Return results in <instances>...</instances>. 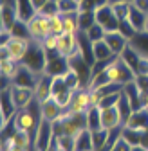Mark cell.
Segmentation results:
<instances>
[{
    "mask_svg": "<svg viewBox=\"0 0 148 151\" xmlns=\"http://www.w3.org/2000/svg\"><path fill=\"white\" fill-rule=\"evenodd\" d=\"M52 126H54V133H65L70 137H76L80 131L87 128V113H70L65 110L63 115Z\"/></svg>",
    "mask_w": 148,
    "mask_h": 151,
    "instance_id": "cell-1",
    "label": "cell"
},
{
    "mask_svg": "<svg viewBox=\"0 0 148 151\" xmlns=\"http://www.w3.org/2000/svg\"><path fill=\"white\" fill-rule=\"evenodd\" d=\"M47 60H49V52L42 47V43L31 42V47H29L27 54L24 56V60L20 63H24L27 68L34 70L36 74H44L45 67H47Z\"/></svg>",
    "mask_w": 148,
    "mask_h": 151,
    "instance_id": "cell-2",
    "label": "cell"
},
{
    "mask_svg": "<svg viewBox=\"0 0 148 151\" xmlns=\"http://www.w3.org/2000/svg\"><path fill=\"white\" fill-rule=\"evenodd\" d=\"M27 32L33 42H42L44 38L52 34L51 32V18L42 13H36L31 20H27Z\"/></svg>",
    "mask_w": 148,
    "mask_h": 151,
    "instance_id": "cell-3",
    "label": "cell"
},
{
    "mask_svg": "<svg viewBox=\"0 0 148 151\" xmlns=\"http://www.w3.org/2000/svg\"><path fill=\"white\" fill-rule=\"evenodd\" d=\"M72 96H74V90L69 88V85L65 83V78L63 74L60 76H52V86H51V97L56 101L60 106H63L65 110L69 108L70 101H72Z\"/></svg>",
    "mask_w": 148,
    "mask_h": 151,
    "instance_id": "cell-4",
    "label": "cell"
},
{
    "mask_svg": "<svg viewBox=\"0 0 148 151\" xmlns=\"http://www.w3.org/2000/svg\"><path fill=\"white\" fill-rule=\"evenodd\" d=\"M94 14H96V24H99L107 32L108 31H118L119 29V18L116 16L112 6L108 2L107 4H99L94 7Z\"/></svg>",
    "mask_w": 148,
    "mask_h": 151,
    "instance_id": "cell-5",
    "label": "cell"
},
{
    "mask_svg": "<svg viewBox=\"0 0 148 151\" xmlns=\"http://www.w3.org/2000/svg\"><path fill=\"white\" fill-rule=\"evenodd\" d=\"M7 90H9V96H11V99H13V103H15V106H16L18 110L27 108V106L36 99L34 88H31V86H20V85L11 83V85L7 86Z\"/></svg>",
    "mask_w": 148,
    "mask_h": 151,
    "instance_id": "cell-6",
    "label": "cell"
},
{
    "mask_svg": "<svg viewBox=\"0 0 148 151\" xmlns=\"http://www.w3.org/2000/svg\"><path fill=\"white\" fill-rule=\"evenodd\" d=\"M31 42H33L31 38L11 34V38L7 40V43H2V45H7V50H9L11 60H15V61H22L24 56H25L27 50H29V47H31Z\"/></svg>",
    "mask_w": 148,
    "mask_h": 151,
    "instance_id": "cell-7",
    "label": "cell"
},
{
    "mask_svg": "<svg viewBox=\"0 0 148 151\" xmlns=\"http://www.w3.org/2000/svg\"><path fill=\"white\" fill-rule=\"evenodd\" d=\"M54 139V126L52 122L42 119V122L36 128V133H34V147L40 149V151H47L51 142Z\"/></svg>",
    "mask_w": 148,
    "mask_h": 151,
    "instance_id": "cell-8",
    "label": "cell"
},
{
    "mask_svg": "<svg viewBox=\"0 0 148 151\" xmlns=\"http://www.w3.org/2000/svg\"><path fill=\"white\" fill-rule=\"evenodd\" d=\"M90 90L87 86L80 88L74 92V96H72V101L67 108V111L70 113H87V110L90 108Z\"/></svg>",
    "mask_w": 148,
    "mask_h": 151,
    "instance_id": "cell-9",
    "label": "cell"
},
{
    "mask_svg": "<svg viewBox=\"0 0 148 151\" xmlns=\"http://www.w3.org/2000/svg\"><path fill=\"white\" fill-rule=\"evenodd\" d=\"M80 50V45H78V34H60L58 36V54L63 56V58H70V56H74Z\"/></svg>",
    "mask_w": 148,
    "mask_h": 151,
    "instance_id": "cell-10",
    "label": "cell"
},
{
    "mask_svg": "<svg viewBox=\"0 0 148 151\" xmlns=\"http://www.w3.org/2000/svg\"><path fill=\"white\" fill-rule=\"evenodd\" d=\"M42 74H36L34 70L27 68L24 63H20V67H18L16 74H15V78H13V83L15 85H20V86H31L34 88L36 83H38V78H40Z\"/></svg>",
    "mask_w": 148,
    "mask_h": 151,
    "instance_id": "cell-11",
    "label": "cell"
},
{
    "mask_svg": "<svg viewBox=\"0 0 148 151\" xmlns=\"http://www.w3.org/2000/svg\"><path fill=\"white\" fill-rule=\"evenodd\" d=\"M0 31H11V27L16 24L18 18V11H16V6L15 4H9V2H2L0 6Z\"/></svg>",
    "mask_w": 148,
    "mask_h": 151,
    "instance_id": "cell-12",
    "label": "cell"
},
{
    "mask_svg": "<svg viewBox=\"0 0 148 151\" xmlns=\"http://www.w3.org/2000/svg\"><path fill=\"white\" fill-rule=\"evenodd\" d=\"M16 111H18V108L15 106V103H13V99L9 96V90L2 88V129L11 126Z\"/></svg>",
    "mask_w": 148,
    "mask_h": 151,
    "instance_id": "cell-13",
    "label": "cell"
},
{
    "mask_svg": "<svg viewBox=\"0 0 148 151\" xmlns=\"http://www.w3.org/2000/svg\"><path fill=\"white\" fill-rule=\"evenodd\" d=\"M101 124L105 129H114L118 126H123V119H121V113L118 104L116 106H107L101 108Z\"/></svg>",
    "mask_w": 148,
    "mask_h": 151,
    "instance_id": "cell-14",
    "label": "cell"
},
{
    "mask_svg": "<svg viewBox=\"0 0 148 151\" xmlns=\"http://www.w3.org/2000/svg\"><path fill=\"white\" fill-rule=\"evenodd\" d=\"M123 93L128 97V101H130V104L134 106V110H137V108H141V106H143L144 92H143V88L139 86L137 79L128 81L126 85H123Z\"/></svg>",
    "mask_w": 148,
    "mask_h": 151,
    "instance_id": "cell-15",
    "label": "cell"
},
{
    "mask_svg": "<svg viewBox=\"0 0 148 151\" xmlns=\"http://www.w3.org/2000/svg\"><path fill=\"white\" fill-rule=\"evenodd\" d=\"M125 128L146 131V129H148V110L143 108V106L137 108V110H134L132 115L128 117V121L125 122Z\"/></svg>",
    "mask_w": 148,
    "mask_h": 151,
    "instance_id": "cell-16",
    "label": "cell"
},
{
    "mask_svg": "<svg viewBox=\"0 0 148 151\" xmlns=\"http://www.w3.org/2000/svg\"><path fill=\"white\" fill-rule=\"evenodd\" d=\"M105 42L108 43V47L112 49V52L116 54V56H121V52L128 47V38L126 36H123L119 31H108L107 34H105Z\"/></svg>",
    "mask_w": 148,
    "mask_h": 151,
    "instance_id": "cell-17",
    "label": "cell"
},
{
    "mask_svg": "<svg viewBox=\"0 0 148 151\" xmlns=\"http://www.w3.org/2000/svg\"><path fill=\"white\" fill-rule=\"evenodd\" d=\"M63 111H65V108L63 106H60L56 101H54L52 97H49L47 101H44L42 103V117L45 119V121H49V122H56L62 115H63Z\"/></svg>",
    "mask_w": 148,
    "mask_h": 151,
    "instance_id": "cell-18",
    "label": "cell"
},
{
    "mask_svg": "<svg viewBox=\"0 0 148 151\" xmlns=\"http://www.w3.org/2000/svg\"><path fill=\"white\" fill-rule=\"evenodd\" d=\"M67 68H69L67 58L60 56L58 52H51V54H49L47 67H45V72H47V74H51V76H60V74H65Z\"/></svg>",
    "mask_w": 148,
    "mask_h": 151,
    "instance_id": "cell-19",
    "label": "cell"
},
{
    "mask_svg": "<svg viewBox=\"0 0 148 151\" xmlns=\"http://www.w3.org/2000/svg\"><path fill=\"white\" fill-rule=\"evenodd\" d=\"M20 67V61H15L11 58L0 60V74H2V88H7L13 83V78Z\"/></svg>",
    "mask_w": 148,
    "mask_h": 151,
    "instance_id": "cell-20",
    "label": "cell"
},
{
    "mask_svg": "<svg viewBox=\"0 0 148 151\" xmlns=\"http://www.w3.org/2000/svg\"><path fill=\"white\" fill-rule=\"evenodd\" d=\"M51 86H52V76L44 72L40 78H38V83L34 86V93H36V99L40 103L47 101L51 97Z\"/></svg>",
    "mask_w": 148,
    "mask_h": 151,
    "instance_id": "cell-21",
    "label": "cell"
},
{
    "mask_svg": "<svg viewBox=\"0 0 148 151\" xmlns=\"http://www.w3.org/2000/svg\"><path fill=\"white\" fill-rule=\"evenodd\" d=\"M119 58H121V60H123V61H125L128 67H130V68H132L136 74L139 72V65H141L143 56H141V54H139V52H137V50H136L132 45H130V43H128V47H126V49L121 52V56H119Z\"/></svg>",
    "mask_w": 148,
    "mask_h": 151,
    "instance_id": "cell-22",
    "label": "cell"
},
{
    "mask_svg": "<svg viewBox=\"0 0 148 151\" xmlns=\"http://www.w3.org/2000/svg\"><path fill=\"white\" fill-rule=\"evenodd\" d=\"M92 49H94V58H96V61H110V60L116 58V54L112 52V49L108 47V43L105 42V38L92 43Z\"/></svg>",
    "mask_w": 148,
    "mask_h": 151,
    "instance_id": "cell-23",
    "label": "cell"
},
{
    "mask_svg": "<svg viewBox=\"0 0 148 151\" xmlns=\"http://www.w3.org/2000/svg\"><path fill=\"white\" fill-rule=\"evenodd\" d=\"M146 18H148V14H146L144 11L137 9L134 4H130V11H128V22L136 27L137 32H143V31L146 29Z\"/></svg>",
    "mask_w": 148,
    "mask_h": 151,
    "instance_id": "cell-24",
    "label": "cell"
},
{
    "mask_svg": "<svg viewBox=\"0 0 148 151\" xmlns=\"http://www.w3.org/2000/svg\"><path fill=\"white\" fill-rule=\"evenodd\" d=\"M15 6H16V11H18V18L24 20V22L31 20V18L36 14L33 0H15Z\"/></svg>",
    "mask_w": 148,
    "mask_h": 151,
    "instance_id": "cell-25",
    "label": "cell"
},
{
    "mask_svg": "<svg viewBox=\"0 0 148 151\" xmlns=\"http://www.w3.org/2000/svg\"><path fill=\"white\" fill-rule=\"evenodd\" d=\"M87 128L90 131H98L103 128L101 124V106H90L87 110Z\"/></svg>",
    "mask_w": 148,
    "mask_h": 151,
    "instance_id": "cell-26",
    "label": "cell"
},
{
    "mask_svg": "<svg viewBox=\"0 0 148 151\" xmlns=\"http://www.w3.org/2000/svg\"><path fill=\"white\" fill-rule=\"evenodd\" d=\"M87 149H94V140H92V131L85 128L83 131L76 135V151H87Z\"/></svg>",
    "mask_w": 148,
    "mask_h": 151,
    "instance_id": "cell-27",
    "label": "cell"
},
{
    "mask_svg": "<svg viewBox=\"0 0 148 151\" xmlns=\"http://www.w3.org/2000/svg\"><path fill=\"white\" fill-rule=\"evenodd\" d=\"M130 45L143 56V58H148V32H146V31L137 32L136 38L130 42Z\"/></svg>",
    "mask_w": 148,
    "mask_h": 151,
    "instance_id": "cell-28",
    "label": "cell"
},
{
    "mask_svg": "<svg viewBox=\"0 0 148 151\" xmlns=\"http://www.w3.org/2000/svg\"><path fill=\"white\" fill-rule=\"evenodd\" d=\"M62 18H63V32H67V34H78V32H80L78 13L62 14Z\"/></svg>",
    "mask_w": 148,
    "mask_h": 151,
    "instance_id": "cell-29",
    "label": "cell"
},
{
    "mask_svg": "<svg viewBox=\"0 0 148 151\" xmlns=\"http://www.w3.org/2000/svg\"><path fill=\"white\" fill-rule=\"evenodd\" d=\"M63 78H65V83L69 85V88L70 90H80V88H83V81H81V78H80V74L74 70L72 67H69L67 70H65V74H63Z\"/></svg>",
    "mask_w": 148,
    "mask_h": 151,
    "instance_id": "cell-30",
    "label": "cell"
},
{
    "mask_svg": "<svg viewBox=\"0 0 148 151\" xmlns=\"http://www.w3.org/2000/svg\"><path fill=\"white\" fill-rule=\"evenodd\" d=\"M78 20H80V31H87L96 24V14L94 9H81L78 13Z\"/></svg>",
    "mask_w": 148,
    "mask_h": 151,
    "instance_id": "cell-31",
    "label": "cell"
},
{
    "mask_svg": "<svg viewBox=\"0 0 148 151\" xmlns=\"http://www.w3.org/2000/svg\"><path fill=\"white\" fill-rule=\"evenodd\" d=\"M60 14H70V13H80L81 6L76 0H56Z\"/></svg>",
    "mask_w": 148,
    "mask_h": 151,
    "instance_id": "cell-32",
    "label": "cell"
},
{
    "mask_svg": "<svg viewBox=\"0 0 148 151\" xmlns=\"http://www.w3.org/2000/svg\"><path fill=\"white\" fill-rule=\"evenodd\" d=\"M107 139H108V129L101 128L98 131H92V140H94V149L96 151H103L105 144H107Z\"/></svg>",
    "mask_w": 148,
    "mask_h": 151,
    "instance_id": "cell-33",
    "label": "cell"
},
{
    "mask_svg": "<svg viewBox=\"0 0 148 151\" xmlns=\"http://www.w3.org/2000/svg\"><path fill=\"white\" fill-rule=\"evenodd\" d=\"M143 133H144V131H141V129H130V128H125L123 126V137L130 142L132 146H139L141 144Z\"/></svg>",
    "mask_w": 148,
    "mask_h": 151,
    "instance_id": "cell-34",
    "label": "cell"
},
{
    "mask_svg": "<svg viewBox=\"0 0 148 151\" xmlns=\"http://www.w3.org/2000/svg\"><path fill=\"white\" fill-rule=\"evenodd\" d=\"M123 36H126L128 38V42H132L134 38H136V34H137V31H136V27L128 22V18H125V20H121L119 22V29H118Z\"/></svg>",
    "mask_w": 148,
    "mask_h": 151,
    "instance_id": "cell-35",
    "label": "cell"
},
{
    "mask_svg": "<svg viewBox=\"0 0 148 151\" xmlns=\"http://www.w3.org/2000/svg\"><path fill=\"white\" fill-rule=\"evenodd\" d=\"M130 4L132 2H116V4H110L116 13V16L119 18V20H125V18H128V11H130Z\"/></svg>",
    "mask_w": 148,
    "mask_h": 151,
    "instance_id": "cell-36",
    "label": "cell"
},
{
    "mask_svg": "<svg viewBox=\"0 0 148 151\" xmlns=\"http://www.w3.org/2000/svg\"><path fill=\"white\" fill-rule=\"evenodd\" d=\"M87 36L90 38V40L92 42H98V40H103V38H105V34H107V31L99 25V24H94V25H92V27H89L87 31Z\"/></svg>",
    "mask_w": 148,
    "mask_h": 151,
    "instance_id": "cell-37",
    "label": "cell"
},
{
    "mask_svg": "<svg viewBox=\"0 0 148 151\" xmlns=\"http://www.w3.org/2000/svg\"><path fill=\"white\" fill-rule=\"evenodd\" d=\"M36 13H42V14H45V16H49V18H52V16H56V14H60V11H58V4H56V0H49L47 4H44Z\"/></svg>",
    "mask_w": 148,
    "mask_h": 151,
    "instance_id": "cell-38",
    "label": "cell"
},
{
    "mask_svg": "<svg viewBox=\"0 0 148 151\" xmlns=\"http://www.w3.org/2000/svg\"><path fill=\"white\" fill-rule=\"evenodd\" d=\"M42 47L51 54V52H56L58 50V34H49L47 38H44V40L40 42Z\"/></svg>",
    "mask_w": 148,
    "mask_h": 151,
    "instance_id": "cell-39",
    "label": "cell"
},
{
    "mask_svg": "<svg viewBox=\"0 0 148 151\" xmlns=\"http://www.w3.org/2000/svg\"><path fill=\"white\" fill-rule=\"evenodd\" d=\"M51 32L52 34H63V18L62 14H56L51 18Z\"/></svg>",
    "mask_w": 148,
    "mask_h": 151,
    "instance_id": "cell-40",
    "label": "cell"
},
{
    "mask_svg": "<svg viewBox=\"0 0 148 151\" xmlns=\"http://www.w3.org/2000/svg\"><path fill=\"white\" fill-rule=\"evenodd\" d=\"M132 149H134V146L121 135V139H118V142L112 146V149H110V151H132Z\"/></svg>",
    "mask_w": 148,
    "mask_h": 151,
    "instance_id": "cell-41",
    "label": "cell"
},
{
    "mask_svg": "<svg viewBox=\"0 0 148 151\" xmlns=\"http://www.w3.org/2000/svg\"><path fill=\"white\" fill-rule=\"evenodd\" d=\"M132 4H134L137 9H141V11H144V13L148 14V0H132Z\"/></svg>",
    "mask_w": 148,
    "mask_h": 151,
    "instance_id": "cell-42",
    "label": "cell"
},
{
    "mask_svg": "<svg viewBox=\"0 0 148 151\" xmlns=\"http://www.w3.org/2000/svg\"><path fill=\"white\" fill-rule=\"evenodd\" d=\"M143 108H146V110H148V92L144 93V97H143Z\"/></svg>",
    "mask_w": 148,
    "mask_h": 151,
    "instance_id": "cell-43",
    "label": "cell"
},
{
    "mask_svg": "<svg viewBox=\"0 0 148 151\" xmlns=\"http://www.w3.org/2000/svg\"><path fill=\"white\" fill-rule=\"evenodd\" d=\"M132 151H148V149H146V147H143V146L139 144V146H134V149H132Z\"/></svg>",
    "mask_w": 148,
    "mask_h": 151,
    "instance_id": "cell-44",
    "label": "cell"
},
{
    "mask_svg": "<svg viewBox=\"0 0 148 151\" xmlns=\"http://www.w3.org/2000/svg\"><path fill=\"white\" fill-rule=\"evenodd\" d=\"M116 2H132V0H108V4H116Z\"/></svg>",
    "mask_w": 148,
    "mask_h": 151,
    "instance_id": "cell-45",
    "label": "cell"
},
{
    "mask_svg": "<svg viewBox=\"0 0 148 151\" xmlns=\"http://www.w3.org/2000/svg\"><path fill=\"white\" fill-rule=\"evenodd\" d=\"M144 31H146V32H148V18H146V29H144Z\"/></svg>",
    "mask_w": 148,
    "mask_h": 151,
    "instance_id": "cell-46",
    "label": "cell"
},
{
    "mask_svg": "<svg viewBox=\"0 0 148 151\" xmlns=\"http://www.w3.org/2000/svg\"><path fill=\"white\" fill-rule=\"evenodd\" d=\"M76 2H80V6H81V2H83V0H76Z\"/></svg>",
    "mask_w": 148,
    "mask_h": 151,
    "instance_id": "cell-47",
    "label": "cell"
},
{
    "mask_svg": "<svg viewBox=\"0 0 148 151\" xmlns=\"http://www.w3.org/2000/svg\"><path fill=\"white\" fill-rule=\"evenodd\" d=\"M87 151H96V149H87Z\"/></svg>",
    "mask_w": 148,
    "mask_h": 151,
    "instance_id": "cell-48",
    "label": "cell"
}]
</instances>
